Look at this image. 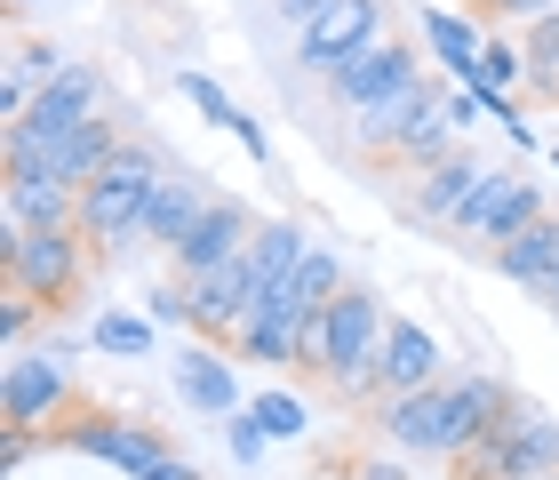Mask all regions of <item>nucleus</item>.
I'll return each instance as SVG.
<instances>
[{
	"instance_id": "nucleus-10",
	"label": "nucleus",
	"mask_w": 559,
	"mask_h": 480,
	"mask_svg": "<svg viewBox=\"0 0 559 480\" xmlns=\"http://www.w3.org/2000/svg\"><path fill=\"white\" fill-rule=\"evenodd\" d=\"M64 400H72L64 352H9V376H0V409H9V424H57Z\"/></svg>"
},
{
	"instance_id": "nucleus-21",
	"label": "nucleus",
	"mask_w": 559,
	"mask_h": 480,
	"mask_svg": "<svg viewBox=\"0 0 559 480\" xmlns=\"http://www.w3.org/2000/svg\"><path fill=\"white\" fill-rule=\"evenodd\" d=\"M416 33H424V48L455 72V81H479V40H488V33H479L464 9H440V0H431V9L416 16Z\"/></svg>"
},
{
	"instance_id": "nucleus-27",
	"label": "nucleus",
	"mask_w": 559,
	"mask_h": 480,
	"mask_svg": "<svg viewBox=\"0 0 559 480\" xmlns=\"http://www.w3.org/2000/svg\"><path fill=\"white\" fill-rule=\"evenodd\" d=\"M248 409H257V424H264L272 441H304V433H312V409H304L296 393H280V385H272V393H257Z\"/></svg>"
},
{
	"instance_id": "nucleus-17",
	"label": "nucleus",
	"mask_w": 559,
	"mask_h": 480,
	"mask_svg": "<svg viewBox=\"0 0 559 480\" xmlns=\"http://www.w3.org/2000/svg\"><path fill=\"white\" fill-rule=\"evenodd\" d=\"M479 176H488V168L455 144L440 168H424L416 185H408V216H416V224H455V216H464V200L479 192Z\"/></svg>"
},
{
	"instance_id": "nucleus-7",
	"label": "nucleus",
	"mask_w": 559,
	"mask_h": 480,
	"mask_svg": "<svg viewBox=\"0 0 559 480\" xmlns=\"http://www.w3.org/2000/svg\"><path fill=\"white\" fill-rule=\"evenodd\" d=\"M536 216H551V200H544V185H536V176L488 168V176H479V192L464 200V216H455V233H472V241L503 248V241H520Z\"/></svg>"
},
{
	"instance_id": "nucleus-42",
	"label": "nucleus",
	"mask_w": 559,
	"mask_h": 480,
	"mask_svg": "<svg viewBox=\"0 0 559 480\" xmlns=\"http://www.w3.org/2000/svg\"><path fill=\"white\" fill-rule=\"evenodd\" d=\"M551 168H559V144H551Z\"/></svg>"
},
{
	"instance_id": "nucleus-18",
	"label": "nucleus",
	"mask_w": 559,
	"mask_h": 480,
	"mask_svg": "<svg viewBox=\"0 0 559 480\" xmlns=\"http://www.w3.org/2000/svg\"><path fill=\"white\" fill-rule=\"evenodd\" d=\"M176 393H185V409H200V417H233V409H240V376H233V361L209 352V344H185V352H176Z\"/></svg>"
},
{
	"instance_id": "nucleus-37",
	"label": "nucleus",
	"mask_w": 559,
	"mask_h": 480,
	"mask_svg": "<svg viewBox=\"0 0 559 480\" xmlns=\"http://www.w3.org/2000/svg\"><path fill=\"white\" fill-rule=\"evenodd\" d=\"M272 9H280V16H288V24H296V33H304V24H312V16L328 9V0H272Z\"/></svg>"
},
{
	"instance_id": "nucleus-3",
	"label": "nucleus",
	"mask_w": 559,
	"mask_h": 480,
	"mask_svg": "<svg viewBox=\"0 0 559 480\" xmlns=\"http://www.w3.org/2000/svg\"><path fill=\"white\" fill-rule=\"evenodd\" d=\"M160 176H168V161L129 137L112 153V168L96 176V185H81V241L96 257H120V248L144 241V209H152V192H160Z\"/></svg>"
},
{
	"instance_id": "nucleus-16",
	"label": "nucleus",
	"mask_w": 559,
	"mask_h": 480,
	"mask_svg": "<svg viewBox=\"0 0 559 480\" xmlns=\"http://www.w3.org/2000/svg\"><path fill=\"white\" fill-rule=\"evenodd\" d=\"M440 81H408V89H392V96H376L368 113H352V144H360V153H376V161H392V144H400V129H408V120L424 113V105H440Z\"/></svg>"
},
{
	"instance_id": "nucleus-28",
	"label": "nucleus",
	"mask_w": 559,
	"mask_h": 480,
	"mask_svg": "<svg viewBox=\"0 0 559 480\" xmlns=\"http://www.w3.org/2000/svg\"><path fill=\"white\" fill-rule=\"evenodd\" d=\"M176 89H185V105H200V120H216V129H240V105H233V96H224V89L209 81V72H200V65H185V72H176Z\"/></svg>"
},
{
	"instance_id": "nucleus-11",
	"label": "nucleus",
	"mask_w": 559,
	"mask_h": 480,
	"mask_svg": "<svg viewBox=\"0 0 559 480\" xmlns=\"http://www.w3.org/2000/svg\"><path fill=\"white\" fill-rule=\"evenodd\" d=\"M408 81H424V57H416L408 40H376V48H360L344 72H328L336 105H352V113H368L376 96H392V89H408Z\"/></svg>"
},
{
	"instance_id": "nucleus-8",
	"label": "nucleus",
	"mask_w": 559,
	"mask_h": 480,
	"mask_svg": "<svg viewBox=\"0 0 559 480\" xmlns=\"http://www.w3.org/2000/svg\"><path fill=\"white\" fill-rule=\"evenodd\" d=\"M384 40V0H328V9L296 33V65L312 72H344L360 48Z\"/></svg>"
},
{
	"instance_id": "nucleus-36",
	"label": "nucleus",
	"mask_w": 559,
	"mask_h": 480,
	"mask_svg": "<svg viewBox=\"0 0 559 480\" xmlns=\"http://www.w3.org/2000/svg\"><path fill=\"white\" fill-rule=\"evenodd\" d=\"M33 433H40V424H9V441H0V465H9V472H16V465H33V448H40Z\"/></svg>"
},
{
	"instance_id": "nucleus-2",
	"label": "nucleus",
	"mask_w": 559,
	"mask_h": 480,
	"mask_svg": "<svg viewBox=\"0 0 559 480\" xmlns=\"http://www.w3.org/2000/svg\"><path fill=\"white\" fill-rule=\"evenodd\" d=\"M88 265H96V248L81 241V224H16V216H0V281L40 296L48 313H64L72 296L88 289Z\"/></svg>"
},
{
	"instance_id": "nucleus-23",
	"label": "nucleus",
	"mask_w": 559,
	"mask_h": 480,
	"mask_svg": "<svg viewBox=\"0 0 559 480\" xmlns=\"http://www.w3.org/2000/svg\"><path fill=\"white\" fill-rule=\"evenodd\" d=\"M0 216H16V224H81V185H64V176H33V185H9Z\"/></svg>"
},
{
	"instance_id": "nucleus-4",
	"label": "nucleus",
	"mask_w": 559,
	"mask_h": 480,
	"mask_svg": "<svg viewBox=\"0 0 559 480\" xmlns=\"http://www.w3.org/2000/svg\"><path fill=\"white\" fill-rule=\"evenodd\" d=\"M384 328H392L384 296L376 289H344L336 305H328V320H320V385L360 400L376 385V368H384Z\"/></svg>"
},
{
	"instance_id": "nucleus-22",
	"label": "nucleus",
	"mask_w": 559,
	"mask_h": 480,
	"mask_svg": "<svg viewBox=\"0 0 559 480\" xmlns=\"http://www.w3.org/2000/svg\"><path fill=\"white\" fill-rule=\"evenodd\" d=\"M120 144H129V137H120V120H112V113H96V120H81V129L57 144V176H64V185H96V176L112 168Z\"/></svg>"
},
{
	"instance_id": "nucleus-40",
	"label": "nucleus",
	"mask_w": 559,
	"mask_h": 480,
	"mask_svg": "<svg viewBox=\"0 0 559 480\" xmlns=\"http://www.w3.org/2000/svg\"><path fill=\"white\" fill-rule=\"evenodd\" d=\"M536 305H544V313H551V320H559V281H551V289H544V296H536Z\"/></svg>"
},
{
	"instance_id": "nucleus-19",
	"label": "nucleus",
	"mask_w": 559,
	"mask_h": 480,
	"mask_svg": "<svg viewBox=\"0 0 559 480\" xmlns=\"http://www.w3.org/2000/svg\"><path fill=\"white\" fill-rule=\"evenodd\" d=\"M304 248H312V233H304L296 216L257 224V241H248V257H240V265H248V289H257V305H264V296H272V289L304 265Z\"/></svg>"
},
{
	"instance_id": "nucleus-32",
	"label": "nucleus",
	"mask_w": 559,
	"mask_h": 480,
	"mask_svg": "<svg viewBox=\"0 0 559 480\" xmlns=\"http://www.w3.org/2000/svg\"><path fill=\"white\" fill-rule=\"evenodd\" d=\"M9 65H24V72H33V81L48 89V81H57V72L72 65V57H64L57 40H16V48H9Z\"/></svg>"
},
{
	"instance_id": "nucleus-35",
	"label": "nucleus",
	"mask_w": 559,
	"mask_h": 480,
	"mask_svg": "<svg viewBox=\"0 0 559 480\" xmlns=\"http://www.w3.org/2000/svg\"><path fill=\"white\" fill-rule=\"evenodd\" d=\"M551 9H559V0H479V16H503V24H536Z\"/></svg>"
},
{
	"instance_id": "nucleus-24",
	"label": "nucleus",
	"mask_w": 559,
	"mask_h": 480,
	"mask_svg": "<svg viewBox=\"0 0 559 480\" xmlns=\"http://www.w3.org/2000/svg\"><path fill=\"white\" fill-rule=\"evenodd\" d=\"M344 289H352V281H344V257H336V248H320V241L304 248V265L280 281V296H296V305H312V313H328Z\"/></svg>"
},
{
	"instance_id": "nucleus-9",
	"label": "nucleus",
	"mask_w": 559,
	"mask_h": 480,
	"mask_svg": "<svg viewBox=\"0 0 559 480\" xmlns=\"http://www.w3.org/2000/svg\"><path fill=\"white\" fill-rule=\"evenodd\" d=\"M96 113H105V72H96V65H64L57 81L33 96V113H24L16 129H33L48 153H57V144L81 129V120H96Z\"/></svg>"
},
{
	"instance_id": "nucleus-34",
	"label": "nucleus",
	"mask_w": 559,
	"mask_h": 480,
	"mask_svg": "<svg viewBox=\"0 0 559 480\" xmlns=\"http://www.w3.org/2000/svg\"><path fill=\"white\" fill-rule=\"evenodd\" d=\"M33 96H40V81H33V72H24V65H0V113H9V120H24V113H33Z\"/></svg>"
},
{
	"instance_id": "nucleus-6",
	"label": "nucleus",
	"mask_w": 559,
	"mask_h": 480,
	"mask_svg": "<svg viewBox=\"0 0 559 480\" xmlns=\"http://www.w3.org/2000/svg\"><path fill=\"white\" fill-rule=\"evenodd\" d=\"M57 441H64V448H81V457H96V465H120L129 480L160 472V465L176 457L168 433H152V424H129V417H105V409L64 417V424H57Z\"/></svg>"
},
{
	"instance_id": "nucleus-13",
	"label": "nucleus",
	"mask_w": 559,
	"mask_h": 480,
	"mask_svg": "<svg viewBox=\"0 0 559 480\" xmlns=\"http://www.w3.org/2000/svg\"><path fill=\"white\" fill-rule=\"evenodd\" d=\"M440 337L431 328H416V320H392L384 328V368H376V385L368 393H384V400H408V393H431L440 385Z\"/></svg>"
},
{
	"instance_id": "nucleus-25",
	"label": "nucleus",
	"mask_w": 559,
	"mask_h": 480,
	"mask_svg": "<svg viewBox=\"0 0 559 480\" xmlns=\"http://www.w3.org/2000/svg\"><path fill=\"white\" fill-rule=\"evenodd\" d=\"M520 48H527V96H536V105H559V9L527 24Z\"/></svg>"
},
{
	"instance_id": "nucleus-14",
	"label": "nucleus",
	"mask_w": 559,
	"mask_h": 480,
	"mask_svg": "<svg viewBox=\"0 0 559 480\" xmlns=\"http://www.w3.org/2000/svg\"><path fill=\"white\" fill-rule=\"evenodd\" d=\"M248 241H257V216L240 209V200H224L216 192V209L192 224V241L185 248H168L176 257V272H185V281H200V272H216V265H233V257H248Z\"/></svg>"
},
{
	"instance_id": "nucleus-5",
	"label": "nucleus",
	"mask_w": 559,
	"mask_h": 480,
	"mask_svg": "<svg viewBox=\"0 0 559 480\" xmlns=\"http://www.w3.org/2000/svg\"><path fill=\"white\" fill-rule=\"evenodd\" d=\"M544 472H559V424L536 400H520L488 441L455 457V480H544Z\"/></svg>"
},
{
	"instance_id": "nucleus-31",
	"label": "nucleus",
	"mask_w": 559,
	"mask_h": 480,
	"mask_svg": "<svg viewBox=\"0 0 559 480\" xmlns=\"http://www.w3.org/2000/svg\"><path fill=\"white\" fill-rule=\"evenodd\" d=\"M96 344H105V352H152V320H136V313H105V320H96Z\"/></svg>"
},
{
	"instance_id": "nucleus-26",
	"label": "nucleus",
	"mask_w": 559,
	"mask_h": 480,
	"mask_svg": "<svg viewBox=\"0 0 559 480\" xmlns=\"http://www.w3.org/2000/svg\"><path fill=\"white\" fill-rule=\"evenodd\" d=\"M479 89H503V96L527 89V48L503 40V33H488V40H479Z\"/></svg>"
},
{
	"instance_id": "nucleus-33",
	"label": "nucleus",
	"mask_w": 559,
	"mask_h": 480,
	"mask_svg": "<svg viewBox=\"0 0 559 480\" xmlns=\"http://www.w3.org/2000/svg\"><path fill=\"white\" fill-rule=\"evenodd\" d=\"M144 305H152V313H144L152 328H192V296H185V281H160Z\"/></svg>"
},
{
	"instance_id": "nucleus-1",
	"label": "nucleus",
	"mask_w": 559,
	"mask_h": 480,
	"mask_svg": "<svg viewBox=\"0 0 559 480\" xmlns=\"http://www.w3.org/2000/svg\"><path fill=\"white\" fill-rule=\"evenodd\" d=\"M520 409V393L503 376H440L431 393H408V400H384V433L400 457H440L455 465L464 448H479L503 417Z\"/></svg>"
},
{
	"instance_id": "nucleus-39",
	"label": "nucleus",
	"mask_w": 559,
	"mask_h": 480,
	"mask_svg": "<svg viewBox=\"0 0 559 480\" xmlns=\"http://www.w3.org/2000/svg\"><path fill=\"white\" fill-rule=\"evenodd\" d=\"M360 480H408L400 465H360Z\"/></svg>"
},
{
	"instance_id": "nucleus-41",
	"label": "nucleus",
	"mask_w": 559,
	"mask_h": 480,
	"mask_svg": "<svg viewBox=\"0 0 559 480\" xmlns=\"http://www.w3.org/2000/svg\"><path fill=\"white\" fill-rule=\"evenodd\" d=\"M24 9H40V0H9V16H24Z\"/></svg>"
},
{
	"instance_id": "nucleus-30",
	"label": "nucleus",
	"mask_w": 559,
	"mask_h": 480,
	"mask_svg": "<svg viewBox=\"0 0 559 480\" xmlns=\"http://www.w3.org/2000/svg\"><path fill=\"white\" fill-rule=\"evenodd\" d=\"M224 448H233L240 465H264V448H272V433L257 424V409H233V417H224Z\"/></svg>"
},
{
	"instance_id": "nucleus-12",
	"label": "nucleus",
	"mask_w": 559,
	"mask_h": 480,
	"mask_svg": "<svg viewBox=\"0 0 559 480\" xmlns=\"http://www.w3.org/2000/svg\"><path fill=\"white\" fill-rule=\"evenodd\" d=\"M192 296V337H209V344H233L240 337V320L257 313V289H248V265H216V272H200V281H185Z\"/></svg>"
},
{
	"instance_id": "nucleus-15",
	"label": "nucleus",
	"mask_w": 559,
	"mask_h": 480,
	"mask_svg": "<svg viewBox=\"0 0 559 480\" xmlns=\"http://www.w3.org/2000/svg\"><path fill=\"white\" fill-rule=\"evenodd\" d=\"M216 209V185L200 168H185V176H160V192H152V209H144V241L152 248H185L192 241V224Z\"/></svg>"
},
{
	"instance_id": "nucleus-29",
	"label": "nucleus",
	"mask_w": 559,
	"mask_h": 480,
	"mask_svg": "<svg viewBox=\"0 0 559 480\" xmlns=\"http://www.w3.org/2000/svg\"><path fill=\"white\" fill-rule=\"evenodd\" d=\"M40 296H24V289H9V296H0V352H24V344H33V328H40Z\"/></svg>"
},
{
	"instance_id": "nucleus-20",
	"label": "nucleus",
	"mask_w": 559,
	"mask_h": 480,
	"mask_svg": "<svg viewBox=\"0 0 559 480\" xmlns=\"http://www.w3.org/2000/svg\"><path fill=\"white\" fill-rule=\"evenodd\" d=\"M496 272H503V281H520L527 296H544V289L559 281V209L536 216L520 241H503V248H496Z\"/></svg>"
},
{
	"instance_id": "nucleus-38",
	"label": "nucleus",
	"mask_w": 559,
	"mask_h": 480,
	"mask_svg": "<svg viewBox=\"0 0 559 480\" xmlns=\"http://www.w3.org/2000/svg\"><path fill=\"white\" fill-rule=\"evenodd\" d=\"M144 480H200V465H185V457H168L160 472H144Z\"/></svg>"
},
{
	"instance_id": "nucleus-43",
	"label": "nucleus",
	"mask_w": 559,
	"mask_h": 480,
	"mask_svg": "<svg viewBox=\"0 0 559 480\" xmlns=\"http://www.w3.org/2000/svg\"><path fill=\"white\" fill-rule=\"evenodd\" d=\"M544 480H559V472H544Z\"/></svg>"
}]
</instances>
